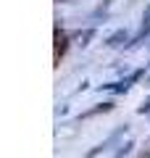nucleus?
Returning <instances> with one entry per match:
<instances>
[{
    "label": "nucleus",
    "mask_w": 150,
    "mask_h": 158,
    "mask_svg": "<svg viewBox=\"0 0 150 158\" xmlns=\"http://www.w3.org/2000/svg\"><path fill=\"white\" fill-rule=\"evenodd\" d=\"M145 32H150V8H148V16H145Z\"/></svg>",
    "instance_id": "f257e3e1"
}]
</instances>
